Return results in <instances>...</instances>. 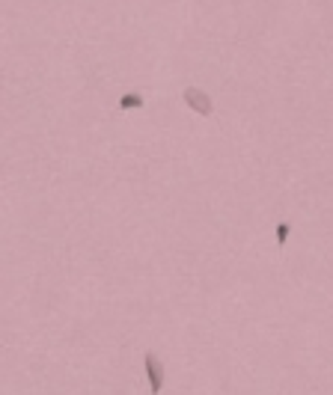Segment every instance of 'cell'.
<instances>
[{
    "label": "cell",
    "instance_id": "obj_4",
    "mask_svg": "<svg viewBox=\"0 0 333 395\" xmlns=\"http://www.w3.org/2000/svg\"><path fill=\"white\" fill-rule=\"evenodd\" d=\"M289 235H291V226H289V223H277V247H279V250L286 247Z\"/></svg>",
    "mask_w": 333,
    "mask_h": 395
},
{
    "label": "cell",
    "instance_id": "obj_2",
    "mask_svg": "<svg viewBox=\"0 0 333 395\" xmlns=\"http://www.w3.org/2000/svg\"><path fill=\"white\" fill-rule=\"evenodd\" d=\"M182 98H184V104L194 110V113H199V116H211L215 113V101H211V96L208 92H203L199 86H188L182 92Z\"/></svg>",
    "mask_w": 333,
    "mask_h": 395
},
{
    "label": "cell",
    "instance_id": "obj_3",
    "mask_svg": "<svg viewBox=\"0 0 333 395\" xmlns=\"http://www.w3.org/2000/svg\"><path fill=\"white\" fill-rule=\"evenodd\" d=\"M146 108V98L140 96V92H125L122 98H119V110H143Z\"/></svg>",
    "mask_w": 333,
    "mask_h": 395
},
{
    "label": "cell",
    "instance_id": "obj_1",
    "mask_svg": "<svg viewBox=\"0 0 333 395\" xmlns=\"http://www.w3.org/2000/svg\"><path fill=\"white\" fill-rule=\"evenodd\" d=\"M143 375H146V380H149V392L161 395V389H164V365H161V360L155 357V351L143 354Z\"/></svg>",
    "mask_w": 333,
    "mask_h": 395
}]
</instances>
